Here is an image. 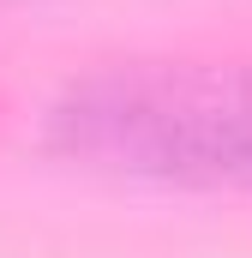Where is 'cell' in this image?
Returning <instances> with one entry per match:
<instances>
[{
    "mask_svg": "<svg viewBox=\"0 0 252 258\" xmlns=\"http://www.w3.org/2000/svg\"><path fill=\"white\" fill-rule=\"evenodd\" d=\"M54 144L138 180H252V66H108L60 96Z\"/></svg>",
    "mask_w": 252,
    "mask_h": 258,
    "instance_id": "obj_1",
    "label": "cell"
}]
</instances>
